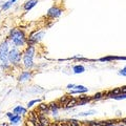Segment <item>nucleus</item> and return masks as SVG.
Returning <instances> with one entry per match:
<instances>
[{
    "instance_id": "obj_1",
    "label": "nucleus",
    "mask_w": 126,
    "mask_h": 126,
    "mask_svg": "<svg viewBox=\"0 0 126 126\" xmlns=\"http://www.w3.org/2000/svg\"><path fill=\"white\" fill-rule=\"evenodd\" d=\"M10 39L12 40V42H13V44L15 46H23L25 43V35L24 33H23L22 31L20 30H12L11 32V36H10Z\"/></svg>"
},
{
    "instance_id": "obj_2",
    "label": "nucleus",
    "mask_w": 126,
    "mask_h": 126,
    "mask_svg": "<svg viewBox=\"0 0 126 126\" xmlns=\"http://www.w3.org/2000/svg\"><path fill=\"white\" fill-rule=\"evenodd\" d=\"M34 55H35V47L33 45H30L26 48L24 55H23V64L25 67L31 68L34 63Z\"/></svg>"
},
{
    "instance_id": "obj_3",
    "label": "nucleus",
    "mask_w": 126,
    "mask_h": 126,
    "mask_svg": "<svg viewBox=\"0 0 126 126\" xmlns=\"http://www.w3.org/2000/svg\"><path fill=\"white\" fill-rule=\"evenodd\" d=\"M9 53H10V46L9 42L4 41L0 44V61L3 63V66L7 65L9 63Z\"/></svg>"
},
{
    "instance_id": "obj_4",
    "label": "nucleus",
    "mask_w": 126,
    "mask_h": 126,
    "mask_svg": "<svg viewBox=\"0 0 126 126\" xmlns=\"http://www.w3.org/2000/svg\"><path fill=\"white\" fill-rule=\"evenodd\" d=\"M20 60H21V53L19 52V49L17 47H14L9 53V61L12 64L16 65V64H18V63H20Z\"/></svg>"
},
{
    "instance_id": "obj_5",
    "label": "nucleus",
    "mask_w": 126,
    "mask_h": 126,
    "mask_svg": "<svg viewBox=\"0 0 126 126\" xmlns=\"http://www.w3.org/2000/svg\"><path fill=\"white\" fill-rule=\"evenodd\" d=\"M44 35H45V32H43V31H40V32H37V33H35L34 35H32V36L30 37L29 39V44H34V43H37L41 40V39L44 37Z\"/></svg>"
},
{
    "instance_id": "obj_6",
    "label": "nucleus",
    "mask_w": 126,
    "mask_h": 126,
    "mask_svg": "<svg viewBox=\"0 0 126 126\" xmlns=\"http://www.w3.org/2000/svg\"><path fill=\"white\" fill-rule=\"evenodd\" d=\"M61 14H62V10L59 9V7H56V6L49 9L48 12H47V15H48L49 17H53V18H58L59 16H61Z\"/></svg>"
},
{
    "instance_id": "obj_7",
    "label": "nucleus",
    "mask_w": 126,
    "mask_h": 126,
    "mask_svg": "<svg viewBox=\"0 0 126 126\" xmlns=\"http://www.w3.org/2000/svg\"><path fill=\"white\" fill-rule=\"evenodd\" d=\"M32 77H33V74L31 72H22L20 76L18 77V81L19 82H25L27 80H30Z\"/></svg>"
},
{
    "instance_id": "obj_8",
    "label": "nucleus",
    "mask_w": 126,
    "mask_h": 126,
    "mask_svg": "<svg viewBox=\"0 0 126 126\" xmlns=\"http://www.w3.org/2000/svg\"><path fill=\"white\" fill-rule=\"evenodd\" d=\"M86 92H88L87 87H85L83 85H76L75 86V89H72L70 94H82V93H86Z\"/></svg>"
},
{
    "instance_id": "obj_9",
    "label": "nucleus",
    "mask_w": 126,
    "mask_h": 126,
    "mask_svg": "<svg viewBox=\"0 0 126 126\" xmlns=\"http://www.w3.org/2000/svg\"><path fill=\"white\" fill-rule=\"evenodd\" d=\"M13 112L15 113V115H19V116L24 115V113H26V108L23 107V106H21V105H18L13 109Z\"/></svg>"
},
{
    "instance_id": "obj_10",
    "label": "nucleus",
    "mask_w": 126,
    "mask_h": 126,
    "mask_svg": "<svg viewBox=\"0 0 126 126\" xmlns=\"http://www.w3.org/2000/svg\"><path fill=\"white\" fill-rule=\"evenodd\" d=\"M38 3V0H29L27 2H25V4H24V10L25 11H30V10H32L33 7L36 5Z\"/></svg>"
},
{
    "instance_id": "obj_11",
    "label": "nucleus",
    "mask_w": 126,
    "mask_h": 126,
    "mask_svg": "<svg viewBox=\"0 0 126 126\" xmlns=\"http://www.w3.org/2000/svg\"><path fill=\"white\" fill-rule=\"evenodd\" d=\"M20 122H21V116H19V115H15L14 113V116L10 118V123L12 125H16V124L20 123Z\"/></svg>"
},
{
    "instance_id": "obj_12",
    "label": "nucleus",
    "mask_w": 126,
    "mask_h": 126,
    "mask_svg": "<svg viewBox=\"0 0 126 126\" xmlns=\"http://www.w3.org/2000/svg\"><path fill=\"white\" fill-rule=\"evenodd\" d=\"M73 70H74L75 74H82V73L85 72V67L83 65H81V64H77V65H75L73 67Z\"/></svg>"
},
{
    "instance_id": "obj_13",
    "label": "nucleus",
    "mask_w": 126,
    "mask_h": 126,
    "mask_svg": "<svg viewBox=\"0 0 126 126\" xmlns=\"http://www.w3.org/2000/svg\"><path fill=\"white\" fill-rule=\"evenodd\" d=\"M39 121H40V123H41V126H50L49 121L44 117H40V120Z\"/></svg>"
},
{
    "instance_id": "obj_14",
    "label": "nucleus",
    "mask_w": 126,
    "mask_h": 126,
    "mask_svg": "<svg viewBox=\"0 0 126 126\" xmlns=\"http://www.w3.org/2000/svg\"><path fill=\"white\" fill-rule=\"evenodd\" d=\"M77 103H78V102H77V100H76V99L69 100V101L67 102V103H66V105H67V106H66V108H70V107H74V106H76V105H77Z\"/></svg>"
},
{
    "instance_id": "obj_15",
    "label": "nucleus",
    "mask_w": 126,
    "mask_h": 126,
    "mask_svg": "<svg viewBox=\"0 0 126 126\" xmlns=\"http://www.w3.org/2000/svg\"><path fill=\"white\" fill-rule=\"evenodd\" d=\"M94 113H97L96 110H88V111H85V112H81V113H79V116H81V117H86V116L94 115Z\"/></svg>"
},
{
    "instance_id": "obj_16",
    "label": "nucleus",
    "mask_w": 126,
    "mask_h": 126,
    "mask_svg": "<svg viewBox=\"0 0 126 126\" xmlns=\"http://www.w3.org/2000/svg\"><path fill=\"white\" fill-rule=\"evenodd\" d=\"M111 98L115 100H124L126 99V94H117V96H112Z\"/></svg>"
},
{
    "instance_id": "obj_17",
    "label": "nucleus",
    "mask_w": 126,
    "mask_h": 126,
    "mask_svg": "<svg viewBox=\"0 0 126 126\" xmlns=\"http://www.w3.org/2000/svg\"><path fill=\"white\" fill-rule=\"evenodd\" d=\"M48 109H49V106L44 103H40V105H39V110H41V111H47Z\"/></svg>"
},
{
    "instance_id": "obj_18",
    "label": "nucleus",
    "mask_w": 126,
    "mask_h": 126,
    "mask_svg": "<svg viewBox=\"0 0 126 126\" xmlns=\"http://www.w3.org/2000/svg\"><path fill=\"white\" fill-rule=\"evenodd\" d=\"M40 102H41V99H35V100H32L31 102H29V103H27V108H31L32 106H34V104L40 103Z\"/></svg>"
},
{
    "instance_id": "obj_19",
    "label": "nucleus",
    "mask_w": 126,
    "mask_h": 126,
    "mask_svg": "<svg viewBox=\"0 0 126 126\" xmlns=\"http://www.w3.org/2000/svg\"><path fill=\"white\" fill-rule=\"evenodd\" d=\"M88 126H102V123L97 121H88Z\"/></svg>"
},
{
    "instance_id": "obj_20",
    "label": "nucleus",
    "mask_w": 126,
    "mask_h": 126,
    "mask_svg": "<svg viewBox=\"0 0 126 126\" xmlns=\"http://www.w3.org/2000/svg\"><path fill=\"white\" fill-rule=\"evenodd\" d=\"M11 5H12V2H11L10 0H9V1H6V2L4 3V4L2 5V10H3V11H6L7 9H10Z\"/></svg>"
},
{
    "instance_id": "obj_21",
    "label": "nucleus",
    "mask_w": 126,
    "mask_h": 126,
    "mask_svg": "<svg viewBox=\"0 0 126 126\" xmlns=\"http://www.w3.org/2000/svg\"><path fill=\"white\" fill-rule=\"evenodd\" d=\"M69 126H80V123H79L77 120L72 119V120L69 121Z\"/></svg>"
},
{
    "instance_id": "obj_22",
    "label": "nucleus",
    "mask_w": 126,
    "mask_h": 126,
    "mask_svg": "<svg viewBox=\"0 0 126 126\" xmlns=\"http://www.w3.org/2000/svg\"><path fill=\"white\" fill-rule=\"evenodd\" d=\"M102 96H103V94H102V93H98V94H94V96L93 97V99L99 100V99H101V98H102Z\"/></svg>"
},
{
    "instance_id": "obj_23",
    "label": "nucleus",
    "mask_w": 126,
    "mask_h": 126,
    "mask_svg": "<svg viewBox=\"0 0 126 126\" xmlns=\"http://www.w3.org/2000/svg\"><path fill=\"white\" fill-rule=\"evenodd\" d=\"M119 75H121V76H124V77H126V66H124V67L120 70V72H119Z\"/></svg>"
},
{
    "instance_id": "obj_24",
    "label": "nucleus",
    "mask_w": 126,
    "mask_h": 126,
    "mask_svg": "<svg viewBox=\"0 0 126 126\" xmlns=\"http://www.w3.org/2000/svg\"><path fill=\"white\" fill-rule=\"evenodd\" d=\"M75 86H76L75 84H68L67 86H66V88H67V89H74Z\"/></svg>"
},
{
    "instance_id": "obj_25",
    "label": "nucleus",
    "mask_w": 126,
    "mask_h": 126,
    "mask_svg": "<svg viewBox=\"0 0 126 126\" xmlns=\"http://www.w3.org/2000/svg\"><path fill=\"white\" fill-rule=\"evenodd\" d=\"M6 116L9 117V118H11V117H13V116H14V113H12V112H7V113H6Z\"/></svg>"
},
{
    "instance_id": "obj_26",
    "label": "nucleus",
    "mask_w": 126,
    "mask_h": 126,
    "mask_svg": "<svg viewBox=\"0 0 126 126\" xmlns=\"http://www.w3.org/2000/svg\"><path fill=\"white\" fill-rule=\"evenodd\" d=\"M10 1L12 2V4H13V3H14V2H16V1H17V0H10Z\"/></svg>"
},
{
    "instance_id": "obj_27",
    "label": "nucleus",
    "mask_w": 126,
    "mask_h": 126,
    "mask_svg": "<svg viewBox=\"0 0 126 126\" xmlns=\"http://www.w3.org/2000/svg\"><path fill=\"white\" fill-rule=\"evenodd\" d=\"M107 126H115V125H113V124H110V125H107Z\"/></svg>"
},
{
    "instance_id": "obj_28",
    "label": "nucleus",
    "mask_w": 126,
    "mask_h": 126,
    "mask_svg": "<svg viewBox=\"0 0 126 126\" xmlns=\"http://www.w3.org/2000/svg\"><path fill=\"white\" fill-rule=\"evenodd\" d=\"M118 126H123V125H118Z\"/></svg>"
}]
</instances>
